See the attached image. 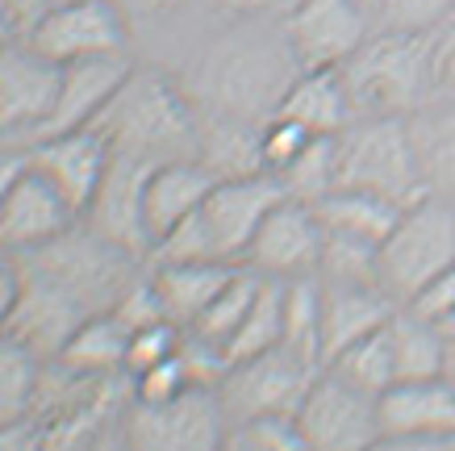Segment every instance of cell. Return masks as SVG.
Wrapping results in <instances>:
<instances>
[{"label":"cell","instance_id":"cell-38","mask_svg":"<svg viewBox=\"0 0 455 451\" xmlns=\"http://www.w3.org/2000/svg\"><path fill=\"white\" fill-rule=\"evenodd\" d=\"M188 384H196L193 372H188V359H184V351H176V356H167L164 364H155V368L134 376V397H139V401H164V397H176L180 389H188Z\"/></svg>","mask_w":455,"mask_h":451},{"label":"cell","instance_id":"cell-36","mask_svg":"<svg viewBox=\"0 0 455 451\" xmlns=\"http://www.w3.org/2000/svg\"><path fill=\"white\" fill-rule=\"evenodd\" d=\"M184 342V326L176 322H151L142 330H130V347H125V376L134 381L139 372L164 364L167 356H176Z\"/></svg>","mask_w":455,"mask_h":451},{"label":"cell","instance_id":"cell-33","mask_svg":"<svg viewBox=\"0 0 455 451\" xmlns=\"http://www.w3.org/2000/svg\"><path fill=\"white\" fill-rule=\"evenodd\" d=\"M326 368L334 376H343L347 384H355L363 393L380 397L388 384H397V368H393V347H388V330H376L363 342L347 347L343 356H334Z\"/></svg>","mask_w":455,"mask_h":451},{"label":"cell","instance_id":"cell-5","mask_svg":"<svg viewBox=\"0 0 455 451\" xmlns=\"http://www.w3.org/2000/svg\"><path fill=\"white\" fill-rule=\"evenodd\" d=\"M455 260V209L435 201V192L405 205L401 221L380 243V285L401 301H410Z\"/></svg>","mask_w":455,"mask_h":451},{"label":"cell","instance_id":"cell-23","mask_svg":"<svg viewBox=\"0 0 455 451\" xmlns=\"http://www.w3.org/2000/svg\"><path fill=\"white\" fill-rule=\"evenodd\" d=\"M314 209L331 234H347V238L376 243V246L393 234V226H397L401 213H405V205L388 201L380 192L347 189V184H339V189H331L322 201H314Z\"/></svg>","mask_w":455,"mask_h":451},{"label":"cell","instance_id":"cell-16","mask_svg":"<svg viewBox=\"0 0 455 451\" xmlns=\"http://www.w3.org/2000/svg\"><path fill=\"white\" fill-rule=\"evenodd\" d=\"M29 164L51 180L71 205L88 213V205L97 201L100 184L109 176L113 164V142L100 134L97 125H80V130H63V134L34 138L26 147Z\"/></svg>","mask_w":455,"mask_h":451},{"label":"cell","instance_id":"cell-26","mask_svg":"<svg viewBox=\"0 0 455 451\" xmlns=\"http://www.w3.org/2000/svg\"><path fill=\"white\" fill-rule=\"evenodd\" d=\"M42 372H46V359L34 356L26 342L9 339L0 330V423L34 418L42 393Z\"/></svg>","mask_w":455,"mask_h":451},{"label":"cell","instance_id":"cell-31","mask_svg":"<svg viewBox=\"0 0 455 451\" xmlns=\"http://www.w3.org/2000/svg\"><path fill=\"white\" fill-rule=\"evenodd\" d=\"M284 347L322 368V280H284Z\"/></svg>","mask_w":455,"mask_h":451},{"label":"cell","instance_id":"cell-11","mask_svg":"<svg viewBox=\"0 0 455 451\" xmlns=\"http://www.w3.org/2000/svg\"><path fill=\"white\" fill-rule=\"evenodd\" d=\"M284 189H280L276 176L267 172H255V176H226L213 184V192L205 197L201 205V226L209 234V246L213 255L226 263H243L247 260L251 238L259 234L263 218L272 213Z\"/></svg>","mask_w":455,"mask_h":451},{"label":"cell","instance_id":"cell-17","mask_svg":"<svg viewBox=\"0 0 455 451\" xmlns=\"http://www.w3.org/2000/svg\"><path fill=\"white\" fill-rule=\"evenodd\" d=\"M322 280V276H317ZM397 297L372 280H322V368L347 347L388 326Z\"/></svg>","mask_w":455,"mask_h":451},{"label":"cell","instance_id":"cell-27","mask_svg":"<svg viewBox=\"0 0 455 451\" xmlns=\"http://www.w3.org/2000/svg\"><path fill=\"white\" fill-rule=\"evenodd\" d=\"M259 280H263V276L255 272V268L238 263L235 276H230V280L218 288V297L209 301L205 310L196 314L193 326H184V330L226 351V342L235 339V330L243 326V318H247V310H251V301H255V293H259ZM226 359H230V356H226Z\"/></svg>","mask_w":455,"mask_h":451},{"label":"cell","instance_id":"cell-37","mask_svg":"<svg viewBox=\"0 0 455 451\" xmlns=\"http://www.w3.org/2000/svg\"><path fill=\"white\" fill-rule=\"evenodd\" d=\"M309 130H305L301 122H292V117H280V113H272L267 122L259 125V159H263V172L267 176H280L284 167L301 155L305 147H309Z\"/></svg>","mask_w":455,"mask_h":451},{"label":"cell","instance_id":"cell-29","mask_svg":"<svg viewBox=\"0 0 455 451\" xmlns=\"http://www.w3.org/2000/svg\"><path fill=\"white\" fill-rule=\"evenodd\" d=\"M280 342H284V280L263 276L259 293H255L247 318H243V326L235 330V339L226 342V356H230V364H235V359L272 351V347H280Z\"/></svg>","mask_w":455,"mask_h":451},{"label":"cell","instance_id":"cell-9","mask_svg":"<svg viewBox=\"0 0 455 451\" xmlns=\"http://www.w3.org/2000/svg\"><path fill=\"white\" fill-rule=\"evenodd\" d=\"M376 410L385 447H455V384L447 376L388 384Z\"/></svg>","mask_w":455,"mask_h":451},{"label":"cell","instance_id":"cell-12","mask_svg":"<svg viewBox=\"0 0 455 451\" xmlns=\"http://www.w3.org/2000/svg\"><path fill=\"white\" fill-rule=\"evenodd\" d=\"M63 63L46 59L21 34L0 51V138H38L59 96Z\"/></svg>","mask_w":455,"mask_h":451},{"label":"cell","instance_id":"cell-30","mask_svg":"<svg viewBox=\"0 0 455 451\" xmlns=\"http://www.w3.org/2000/svg\"><path fill=\"white\" fill-rule=\"evenodd\" d=\"M422 176L430 192H455V105L410 117Z\"/></svg>","mask_w":455,"mask_h":451},{"label":"cell","instance_id":"cell-44","mask_svg":"<svg viewBox=\"0 0 455 451\" xmlns=\"http://www.w3.org/2000/svg\"><path fill=\"white\" fill-rule=\"evenodd\" d=\"M226 4L238 9V13H267V9H284L292 0H226Z\"/></svg>","mask_w":455,"mask_h":451},{"label":"cell","instance_id":"cell-3","mask_svg":"<svg viewBox=\"0 0 455 451\" xmlns=\"http://www.w3.org/2000/svg\"><path fill=\"white\" fill-rule=\"evenodd\" d=\"M339 184L380 192L397 205L430 197L410 117H351L339 134Z\"/></svg>","mask_w":455,"mask_h":451},{"label":"cell","instance_id":"cell-21","mask_svg":"<svg viewBox=\"0 0 455 451\" xmlns=\"http://www.w3.org/2000/svg\"><path fill=\"white\" fill-rule=\"evenodd\" d=\"M276 113L301 122L309 134H343L347 122L355 117L339 68H297Z\"/></svg>","mask_w":455,"mask_h":451},{"label":"cell","instance_id":"cell-32","mask_svg":"<svg viewBox=\"0 0 455 451\" xmlns=\"http://www.w3.org/2000/svg\"><path fill=\"white\" fill-rule=\"evenodd\" d=\"M280 189L297 201H322L331 189H339V134H314L309 147L280 172Z\"/></svg>","mask_w":455,"mask_h":451},{"label":"cell","instance_id":"cell-45","mask_svg":"<svg viewBox=\"0 0 455 451\" xmlns=\"http://www.w3.org/2000/svg\"><path fill=\"white\" fill-rule=\"evenodd\" d=\"M443 376L455 384V330H447V356H443Z\"/></svg>","mask_w":455,"mask_h":451},{"label":"cell","instance_id":"cell-7","mask_svg":"<svg viewBox=\"0 0 455 451\" xmlns=\"http://www.w3.org/2000/svg\"><path fill=\"white\" fill-rule=\"evenodd\" d=\"M305 447L314 451H359L380 443V410L376 397L347 384L331 368H322L297 406Z\"/></svg>","mask_w":455,"mask_h":451},{"label":"cell","instance_id":"cell-4","mask_svg":"<svg viewBox=\"0 0 455 451\" xmlns=\"http://www.w3.org/2000/svg\"><path fill=\"white\" fill-rule=\"evenodd\" d=\"M226 410L213 384H188L164 401H130L122 410V443L142 451L226 447Z\"/></svg>","mask_w":455,"mask_h":451},{"label":"cell","instance_id":"cell-18","mask_svg":"<svg viewBox=\"0 0 455 451\" xmlns=\"http://www.w3.org/2000/svg\"><path fill=\"white\" fill-rule=\"evenodd\" d=\"M218 176L201 155H172V159H155L142 180V221L151 234V246L172 234L184 218H193L213 192Z\"/></svg>","mask_w":455,"mask_h":451},{"label":"cell","instance_id":"cell-8","mask_svg":"<svg viewBox=\"0 0 455 451\" xmlns=\"http://www.w3.org/2000/svg\"><path fill=\"white\" fill-rule=\"evenodd\" d=\"M317 372H322L317 364L289 351L284 342L272 351H259V356L235 359L218 384L221 410L230 423H243L255 414H297L305 389Z\"/></svg>","mask_w":455,"mask_h":451},{"label":"cell","instance_id":"cell-34","mask_svg":"<svg viewBox=\"0 0 455 451\" xmlns=\"http://www.w3.org/2000/svg\"><path fill=\"white\" fill-rule=\"evenodd\" d=\"M226 447L230 451H301V426L297 414H255L243 423L226 426Z\"/></svg>","mask_w":455,"mask_h":451},{"label":"cell","instance_id":"cell-14","mask_svg":"<svg viewBox=\"0 0 455 451\" xmlns=\"http://www.w3.org/2000/svg\"><path fill=\"white\" fill-rule=\"evenodd\" d=\"M88 314H97V310H88L68 285H59L55 276L26 268L21 293H17L13 310H9V318H4L0 330H4L9 339L26 342L34 356L59 359V351L68 347V339L80 330V322Z\"/></svg>","mask_w":455,"mask_h":451},{"label":"cell","instance_id":"cell-35","mask_svg":"<svg viewBox=\"0 0 455 451\" xmlns=\"http://www.w3.org/2000/svg\"><path fill=\"white\" fill-rule=\"evenodd\" d=\"M380 29L397 34H435L455 17V0H380Z\"/></svg>","mask_w":455,"mask_h":451},{"label":"cell","instance_id":"cell-13","mask_svg":"<svg viewBox=\"0 0 455 451\" xmlns=\"http://www.w3.org/2000/svg\"><path fill=\"white\" fill-rule=\"evenodd\" d=\"M322 243H326V230H322V218L309 201H297V197H280L272 213L263 218L259 234L251 238L247 246V268H255L259 276H276V280H301V276H317V263H322Z\"/></svg>","mask_w":455,"mask_h":451},{"label":"cell","instance_id":"cell-20","mask_svg":"<svg viewBox=\"0 0 455 451\" xmlns=\"http://www.w3.org/2000/svg\"><path fill=\"white\" fill-rule=\"evenodd\" d=\"M130 71H134L130 55H97V59H80V63H63L55 109H51L38 138L80 130V125H97Z\"/></svg>","mask_w":455,"mask_h":451},{"label":"cell","instance_id":"cell-15","mask_svg":"<svg viewBox=\"0 0 455 451\" xmlns=\"http://www.w3.org/2000/svg\"><path fill=\"white\" fill-rule=\"evenodd\" d=\"M80 209L42 176L34 164L13 180L9 197L0 201V246H9L13 255H34L42 246L59 243L68 230L80 226Z\"/></svg>","mask_w":455,"mask_h":451},{"label":"cell","instance_id":"cell-2","mask_svg":"<svg viewBox=\"0 0 455 451\" xmlns=\"http://www.w3.org/2000/svg\"><path fill=\"white\" fill-rule=\"evenodd\" d=\"M339 71L355 117H410L430 101V34L380 29Z\"/></svg>","mask_w":455,"mask_h":451},{"label":"cell","instance_id":"cell-28","mask_svg":"<svg viewBox=\"0 0 455 451\" xmlns=\"http://www.w3.org/2000/svg\"><path fill=\"white\" fill-rule=\"evenodd\" d=\"M196 155L213 167V176H255L263 172L259 159V125H243V117H221L209 134L196 138Z\"/></svg>","mask_w":455,"mask_h":451},{"label":"cell","instance_id":"cell-10","mask_svg":"<svg viewBox=\"0 0 455 451\" xmlns=\"http://www.w3.org/2000/svg\"><path fill=\"white\" fill-rule=\"evenodd\" d=\"M359 0H292L289 4V55L297 68H343L372 38Z\"/></svg>","mask_w":455,"mask_h":451},{"label":"cell","instance_id":"cell-39","mask_svg":"<svg viewBox=\"0 0 455 451\" xmlns=\"http://www.w3.org/2000/svg\"><path fill=\"white\" fill-rule=\"evenodd\" d=\"M430 101L455 105V17L430 34Z\"/></svg>","mask_w":455,"mask_h":451},{"label":"cell","instance_id":"cell-40","mask_svg":"<svg viewBox=\"0 0 455 451\" xmlns=\"http://www.w3.org/2000/svg\"><path fill=\"white\" fill-rule=\"evenodd\" d=\"M410 310H418V314H427V318H435V322H451L455 318V260L443 268L435 280H430L422 293H418L414 301H410Z\"/></svg>","mask_w":455,"mask_h":451},{"label":"cell","instance_id":"cell-6","mask_svg":"<svg viewBox=\"0 0 455 451\" xmlns=\"http://www.w3.org/2000/svg\"><path fill=\"white\" fill-rule=\"evenodd\" d=\"M26 38L55 63H80L130 51V21L117 0H59L46 4Z\"/></svg>","mask_w":455,"mask_h":451},{"label":"cell","instance_id":"cell-1","mask_svg":"<svg viewBox=\"0 0 455 451\" xmlns=\"http://www.w3.org/2000/svg\"><path fill=\"white\" fill-rule=\"evenodd\" d=\"M97 130L113 142V150L142 155V159H172V155H193L184 147H196V117L176 84L159 71L134 68L100 113Z\"/></svg>","mask_w":455,"mask_h":451},{"label":"cell","instance_id":"cell-41","mask_svg":"<svg viewBox=\"0 0 455 451\" xmlns=\"http://www.w3.org/2000/svg\"><path fill=\"white\" fill-rule=\"evenodd\" d=\"M21 280H26L21 255H13L9 246H0V326H4V318H9L17 293H21Z\"/></svg>","mask_w":455,"mask_h":451},{"label":"cell","instance_id":"cell-24","mask_svg":"<svg viewBox=\"0 0 455 451\" xmlns=\"http://www.w3.org/2000/svg\"><path fill=\"white\" fill-rule=\"evenodd\" d=\"M388 347H393V368L397 381H427L443 376V356H447V326L418 310H397L388 318Z\"/></svg>","mask_w":455,"mask_h":451},{"label":"cell","instance_id":"cell-25","mask_svg":"<svg viewBox=\"0 0 455 451\" xmlns=\"http://www.w3.org/2000/svg\"><path fill=\"white\" fill-rule=\"evenodd\" d=\"M125 347H130V330L113 318V310H97L84 318L80 330L59 351V364L88 376H117L125 372Z\"/></svg>","mask_w":455,"mask_h":451},{"label":"cell","instance_id":"cell-46","mask_svg":"<svg viewBox=\"0 0 455 451\" xmlns=\"http://www.w3.org/2000/svg\"><path fill=\"white\" fill-rule=\"evenodd\" d=\"M359 4H363V9H380V0H359Z\"/></svg>","mask_w":455,"mask_h":451},{"label":"cell","instance_id":"cell-19","mask_svg":"<svg viewBox=\"0 0 455 451\" xmlns=\"http://www.w3.org/2000/svg\"><path fill=\"white\" fill-rule=\"evenodd\" d=\"M151 164L155 159L113 150L109 176L100 184L97 201L84 213V221L92 230H100L105 238H113L117 246L134 251V255H151V234H147V221H142V180H147Z\"/></svg>","mask_w":455,"mask_h":451},{"label":"cell","instance_id":"cell-42","mask_svg":"<svg viewBox=\"0 0 455 451\" xmlns=\"http://www.w3.org/2000/svg\"><path fill=\"white\" fill-rule=\"evenodd\" d=\"M26 164H29V155L26 150H0V201L9 197V189H13V180L26 172Z\"/></svg>","mask_w":455,"mask_h":451},{"label":"cell","instance_id":"cell-43","mask_svg":"<svg viewBox=\"0 0 455 451\" xmlns=\"http://www.w3.org/2000/svg\"><path fill=\"white\" fill-rule=\"evenodd\" d=\"M21 34H26V29H21V21H17V17L9 13L4 4H0V51H4V46H9L13 38H21Z\"/></svg>","mask_w":455,"mask_h":451},{"label":"cell","instance_id":"cell-47","mask_svg":"<svg viewBox=\"0 0 455 451\" xmlns=\"http://www.w3.org/2000/svg\"><path fill=\"white\" fill-rule=\"evenodd\" d=\"M447 330H455V318H451V322H447Z\"/></svg>","mask_w":455,"mask_h":451},{"label":"cell","instance_id":"cell-22","mask_svg":"<svg viewBox=\"0 0 455 451\" xmlns=\"http://www.w3.org/2000/svg\"><path fill=\"white\" fill-rule=\"evenodd\" d=\"M238 263L221 260H172V263H151V285L164 301L167 318L176 326H193L196 314L209 301L218 297V288L235 276Z\"/></svg>","mask_w":455,"mask_h":451},{"label":"cell","instance_id":"cell-48","mask_svg":"<svg viewBox=\"0 0 455 451\" xmlns=\"http://www.w3.org/2000/svg\"><path fill=\"white\" fill-rule=\"evenodd\" d=\"M46 4H59V0H46Z\"/></svg>","mask_w":455,"mask_h":451}]
</instances>
